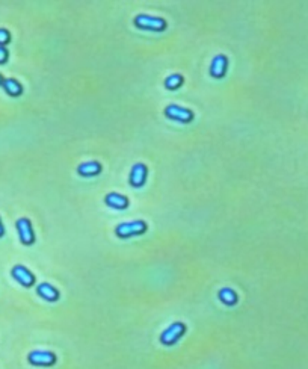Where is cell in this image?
Masks as SVG:
<instances>
[{
  "instance_id": "cell-1",
  "label": "cell",
  "mask_w": 308,
  "mask_h": 369,
  "mask_svg": "<svg viewBox=\"0 0 308 369\" xmlns=\"http://www.w3.org/2000/svg\"><path fill=\"white\" fill-rule=\"evenodd\" d=\"M133 23L140 31H151V32H164L168 28V23L162 17H154L148 14H138L133 19Z\"/></svg>"
},
{
  "instance_id": "cell-2",
  "label": "cell",
  "mask_w": 308,
  "mask_h": 369,
  "mask_svg": "<svg viewBox=\"0 0 308 369\" xmlns=\"http://www.w3.org/2000/svg\"><path fill=\"white\" fill-rule=\"evenodd\" d=\"M146 223L142 220H134V221H127V223H121L116 226L115 229V235L121 239H127V238H133V236H139L142 233L146 232Z\"/></svg>"
},
{
  "instance_id": "cell-3",
  "label": "cell",
  "mask_w": 308,
  "mask_h": 369,
  "mask_svg": "<svg viewBox=\"0 0 308 369\" xmlns=\"http://www.w3.org/2000/svg\"><path fill=\"white\" fill-rule=\"evenodd\" d=\"M164 114L166 115V118L172 120V121H178V123H183V124H188V123H192L194 121V112L184 106H180V105H170L165 108Z\"/></svg>"
},
{
  "instance_id": "cell-4",
  "label": "cell",
  "mask_w": 308,
  "mask_h": 369,
  "mask_svg": "<svg viewBox=\"0 0 308 369\" xmlns=\"http://www.w3.org/2000/svg\"><path fill=\"white\" fill-rule=\"evenodd\" d=\"M186 333V325L183 322H174L160 334V342L166 346L174 345L177 340H180Z\"/></svg>"
},
{
  "instance_id": "cell-5",
  "label": "cell",
  "mask_w": 308,
  "mask_h": 369,
  "mask_svg": "<svg viewBox=\"0 0 308 369\" xmlns=\"http://www.w3.org/2000/svg\"><path fill=\"white\" fill-rule=\"evenodd\" d=\"M17 232H18V238L22 241L23 245H32L35 244V232L32 227V223L29 218H18L16 223Z\"/></svg>"
},
{
  "instance_id": "cell-6",
  "label": "cell",
  "mask_w": 308,
  "mask_h": 369,
  "mask_svg": "<svg viewBox=\"0 0 308 369\" xmlns=\"http://www.w3.org/2000/svg\"><path fill=\"white\" fill-rule=\"evenodd\" d=\"M11 275L14 277V280L20 283L24 288H32L35 285V275L30 269H28L23 265H16L11 269Z\"/></svg>"
},
{
  "instance_id": "cell-7",
  "label": "cell",
  "mask_w": 308,
  "mask_h": 369,
  "mask_svg": "<svg viewBox=\"0 0 308 369\" xmlns=\"http://www.w3.org/2000/svg\"><path fill=\"white\" fill-rule=\"evenodd\" d=\"M28 360L34 366H53L56 363V354L52 351H30L28 355Z\"/></svg>"
},
{
  "instance_id": "cell-8",
  "label": "cell",
  "mask_w": 308,
  "mask_h": 369,
  "mask_svg": "<svg viewBox=\"0 0 308 369\" xmlns=\"http://www.w3.org/2000/svg\"><path fill=\"white\" fill-rule=\"evenodd\" d=\"M146 174H148V168L145 163H134L132 171H130V177H128V181L133 188H140L145 184L146 181Z\"/></svg>"
},
{
  "instance_id": "cell-9",
  "label": "cell",
  "mask_w": 308,
  "mask_h": 369,
  "mask_svg": "<svg viewBox=\"0 0 308 369\" xmlns=\"http://www.w3.org/2000/svg\"><path fill=\"white\" fill-rule=\"evenodd\" d=\"M228 70V58L225 55H216L210 64V76L214 79H222Z\"/></svg>"
},
{
  "instance_id": "cell-10",
  "label": "cell",
  "mask_w": 308,
  "mask_h": 369,
  "mask_svg": "<svg viewBox=\"0 0 308 369\" xmlns=\"http://www.w3.org/2000/svg\"><path fill=\"white\" fill-rule=\"evenodd\" d=\"M104 203L112 208V209H116V211H124L128 208L130 202L126 196L122 194H118V193H110L104 197Z\"/></svg>"
},
{
  "instance_id": "cell-11",
  "label": "cell",
  "mask_w": 308,
  "mask_h": 369,
  "mask_svg": "<svg viewBox=\"0 0 308 369\" xmlns=\"http://www.w3.org/2000/svg\"><path fill=\"white\" fill-rule=\"evenodd\" d=\"M102 171H103V166L97 160H88L77 166V174H80L82 177H94V175H98Z\"/></svg>"
},
{
  "instance_id": "cell-12",
  "label": "cell",
  "mask_w": 308,
  "mask_h": 369,
  "mask_svg": "<svg viewBox=\"0 0 308 369\" xmlns=\"http://www.w3.org/2000/svg\"><path fill=\"white\" fill-rule=\"evenodd\" d=\"M36 294H38L42 300L50 301V303L58 301L59 297H60L59 291H58L53 285H50V283H40V285L36 286Z\"/></svg>"
},
{
  "instance_id": "cell-13",
  "label": "cell",
  "mask_w": 308,
  "mask_h": 369,
  "mask_svg": "<svg viewBox=\"0 0 308 369\" xmlns=\"http://www.w3.org/2000/svg\"><path fill=\"white\" fill-rule=\"evenodd\" d=\"M2 88L5 89V92L11 97H20L23 94V85L17 80V79H12V77H8L4 80L2 83Z\"/></svg>"
},
{
  "instance_id": "cell-14",
  "label": "cell",
  "mask_w": 308,
  "mask_h": 369,
  "mask_svg": "<svg viewBox=\"0 0 308 369\" xmlns=\"http://www.w3.org/2000/svg\"><path fill=\"white\" fill-rule=\"evenodd\" d=\"M218 298H219L220 303L225 304V306H236L238 301H239V297H238L236 291H234V289H231V288H222V289L218 292Z\"/></svg>"
},
{
  "instance_id": "cell-15",
  "label": "cell",
  "mask_w": 308,
  "mask_h": 369,
  "mask_svg": "<svg viewBox=\"0 0 308 369\" xmlns=\"http://www.w3.org/2000/svg\"><path fill=\"white\" fill-rule=\"evenodd\" d=\"M183 76L182 74H171V76H168L166 79H165V86H166V89H170V91H174V89H178L182 85H183Z\"/></svg>"
},
{
  "instance_id": "cell-16",
  "label": "cell",
  "mask_w": 308,
  "mask_h": 369,
  "mask_svg": "<svg viewBox=\"0 0 308 369\" xmlns=\"http://www.w3.org/2000/svg\"><path fill=\"white\" fill-rule=\"evenodd\" d=\"M11 43V32L5 28H0V47H6Z\"/></svg>"
},
{
  "instance_id": "cell-17",
  "label": "cell",
  "mask_w": 308,
  "mask_h": 369,
  "mask_svg": "<svg viewBox=\"0 0 308 369\" xmlns=\"http://www.w3.org/2000/svg\"><path fill=\"white\" fill-rule=\"evenodd\" d=\"M8 58H10V52L6 47H0V65H4L8 62Z\"/></svg>"
},
{
  "instance_id": "cell-18",
  "label": "cell",
  "mask_w": 308,
  "mask_h": 369,
  "mask_svg": "<svg viewBox=\"0 0 308 369\" xmlns=\"http://www.w3.org/2000/svg\"><path fill=\"white\" fill-rule=\"evenodd\" d=\"M4 236H5V227H4L2 220H0V238H4Z\"/></svg>"
},
{
  "instance_id": "cell-19",
  "label": "cell",
  "mask_w": 308,
  "mask_h": 369,
  "mask_svg": "<svg viewBox=\"0 0 308 369\" xmlns=\"http://www.w3.org/2000/svg\"><path fill=\"white\" fill-rule=\"evenodd\" d=\"M4 80H5V77L0 74V86H2V83H4Z\"/></svg>"
}]
</instances>
